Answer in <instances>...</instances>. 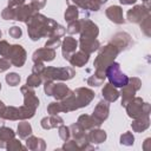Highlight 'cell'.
I'll return each mask as SVG.
<instances>
[{
    "mask_svg": "<svg viewBox=\"0 0 151 151\" xmlns=\"http://www.w3.org/2000/svg\"><path fill=\"white\" fill-rule=\"evenodd\" d=\"M58 22L51 18L45 17L44 14L37 12L31 17V19L26 22L27 25V33L31 40L37 41L41 39L42 37L48 38L52 28L57 25Z\"/></svg>",
    "mask_w": 151,
    "mask_h": 151,
    "instance_id": "1",
    "label": "cell"
},
{
    "mask_svg": "<svg viewBox=\"0 0 151 151\" xmlns=\"http://www.w3.org/2000/svg\"><path fill=\"white\" fill-rule=\"evenodd\" d=\"M94 96L96 94L91 88L78 87L74 91H72V93L68 97L60 100V103L64 107L65 113H67V112H72L78 109L87 106L94 99Z\"/></svg>",
    "mask_w": 151,
    "mask_h": 151,
    "instance_id": "2",
    "label": "cell"
},
{
    "mask_svg": "<svg viewBox=\"0 0 151 151\" xmlns=\"http://www.w3.org/2000/svg\"><path fill=\"white\" fill-rule=\"evenodd\" d=\"M120 53V51L118 50V47L112 44L111 41L109 44H106L103 47H99V52L98 55L94 59L93 66H94V76L105 80L106 76H105V70L106 67L114 61V59L117 58V55Z\"/></svg>",
    "mask_w": 151,
    "mask_h": 151,
    "instance_id": "3",
    "label": "cell"
},
{
    "mask_svg": "<svg viewBox=\"0 0 151 151\" xmlns=\"http://www.w3.org/2000/svg\"><path fill=\"white\" fill-rule=\"evenodd\" d=\"M76 76V71L70 66L64 67H53V66H45L42 73L40 74L42 81L46 80H70Z\"/></svg>",
    "mask_w": 151,
    "mask_h": 151,
    "instance_id": "4",
    "label": "cell"
},
{
    "mask_svg": "<svg viewBox=\"0 0 151 151\" xmlns=\"http://www.w3.org/2000/svg\"><path fill=\"white\" fill-rule=\"evenodd\" d=\"M105 76L109 79V83L111 85H113L114 87H123L127 84L129 81V77L122 72L120 70V65L116 61L111 63L106 70H105Z\"/></svg>",
    "mask_w": 151,
    "mask_h": 151,
    "instance_id": "5",
    "label": "cell"
},
{
    "mask_svg": "<svg viewBox=\"0 0 151 151\" xmlns=\"http://www.w3.org/2000/svg\"><path fill=\"white\" fill-rule=\"evenodd\" d=\"M125 109H126L127 116L132 119L138 118V117L144 116V114H150L151 113L150 104L145 103L140 97H136V96L125 105Z\"/></svg>",
    "mask_w": 151,
    "mask_h": 151,
    "instance_id": "6",
    "label": "cell"
},
{
    "mask_svg": "<svg viewBox=\"0 0 151 151\" xmlns=\"http://www.w3.org/2000/svg\"><path fill=\"white\" fill-rule=\"evenodd\" d=\"M142 87V80L137 77H132L129 78V81L125 86L122 87V91L119 93V96H122V106L125 107V105L134 97L136 92L139 91Z\"/></svg>",
    "mask_w": 151,
    "mask_h": 151,
    "instance_id": "7",
    "label": "cell"
},
{
    "mask_svg": "<svg viewBox=\"0 0 151 151\" xmlns=\"http://www.w3.org/2000/svg\"><path fill=\"white\" fill-rule=\"evenodd\" d=\"M26 57H27V53H26L25 48L21 45H18V44L11 45L9 48H8L7 54L5 55V58L8 59L11 61V64L15 67L24 66V64L26 63Z\"/></svg>",
    "mask_w": 151,
    "mask_h": 151,
    "instance_id": "8",
    "label": "cell"
},
{
    "mask_svg": "<svg viewBox=\"0 0 151 151\" xmlns=\"http://www.w3.org/2000/svg\"><path fill=\"white\" fill-rule=\"evenodd\" d=\"M150 15V9L144 5H136L126 13V19L133 24H140L146 17Z\"/></svg>",
    "mask_w": 151,
    "mask_h": 151,
    "instance_id": "9",
    "label": "cell"
},
{
    "mask_svg": "<svg viewBox=\"0 0 151 151\" xmlns=\"http://www.w3.org/2000/svg\"><path fill=\"white\" fill-rule=\"evenodd\" d=\"M80 38L97 39L99 34L98 26L90 19H80Z\"/></svg>",
    "mask_w": 151,
    "mask_h": 151,
    "instance_id": "10",
    "label": "cell"
},
{
    "mask_svg": "<svg viewBox=\"0 0 151 151\" xmlns=\"http://www.w3.org/2000/svg\"><path fill=\"white\" fill-rule=\"evenodd\" d=\"M20 91L24 96V105L32 109V110H37L39 106V99L35 94V91L33 90V87H29L27 85H24L20 87Z\"/></svg>",
    "mask_w": 151,
    "mask_h": 151,
    "instance_id": "11",
    "label": "cell"
},
{
    "mask_svg": "<svg viewBox=\"0 0 151 151\" xmlns=\"http://www.w3.org/2000/svg\"><path fill=\"white\" fill-rule=\"evenodd\" d=\"M14 8V20L21 21V22H27L33 14L37 13V11L31 6V5H20Z\"/></svg>",
    "mask_w": 151,
    "mask_h": 151,
    "instance_id": "12",
    "label": "cell"
},
{
    "mask_svg": "<svg viewBox=\"0 0 151 151\" xmlns=\"http://www.w3.org/2000/svg\"><path fill=\"white\" fill-rule=\"evenodd\" d=\"M111 42L114 44V45L118 47V50H119L120 52H123L124 50L129 48V47L132 45V38H131V35H130L129 33H126V32H118V33H116V34L112 37Z\"/></svg>",
    "mask_w": 151,
    "mask_h": 151,
    "instance_id": "13",
    "label": "cell"
},
{
    "mask_svg": "<svg viewBox=\"0 0 151 151\" xmlns=\"http://www.w3.org/2000/svg\"><path fill=\"white\" fill-rule=\"evenodd\" d=\"M55 50L54 48H48V47H42V48H38L37 51H34L33 55H32V60L33 63H45V61H52L55 58Z\"/></svg>",
    "mask_w": 151,
    "mask_h": 151,
    "instance_id": "14",
    "label": "cell"
},
{
    "mask_svg": "<svg viewBox=\"0 0 151 151\" xmlns=\"http://www.w3.org/2000/svg\"><path fill=\"white\" fill-rule=\"evenodd\" d=\"M78 48V40L76 38H72L71 35L64 38V40L61 41V53H63V58L65 60H68L71 54L76 52V50Z\"/></svg>",
    "mask_w": 151,
    "mask_h": 151,
    "instance_id": "15",
    "label": "cell"
},
{
    "mask_svg": "<svg viewBox=\"0 0 151 151\" xmlns=\"http://www.w3.org/2000/svg\"><path fill=\"white\" fill-rule=\"evenodd\" d=\"M109 113H110V105H109V101H106L105 99H103V100H100V101L96 105L92 116H93L94 119H97L99 123H104V122L107 119Z\"/></svg>",
    "mask_w": 151,
    "mask_h": 151,
    "instance_id": "16",
    "label": "cell"
},
{
    "mask_svg": "<svg viewBox=\"0 0 151 151\" xmlns=\"http://www.w3.org/2000/svg\"><path fill=\"white\" fill-rule=\"evenodd\" d=\"M105 14L112 22H114L117 25H122L125 22V19L123 15V8L120 6H117V5L109 6L105 9Z\"/></svg>",
    "mask_w": 151,
    "mask_h": 151,
    "instance_id": "17",
    "label": "cell"
},
{
    "mask_svg": "<svg viewBox=\"0 0 151 151\" xmlns=\"http://www.w3.org/2000/svg\"><path fill=\"white\" fill-rule=\"evenodd\" d=\"M78 46L80 48V51L91 54L93 52H96L97 50H99L100 47V42L97 39H88V38H80L78 41Z\"/></svg>",
    "mask_w": 151,
    "mask_h": 151,
    "instance_id": "18",
    "label": "cell"
},
{
    "mask_svg": "<svg viewBox=\"0 0 151 151\" xmlns=\"http://www.w3.org/2000/svg\"><path fill=\"white\" fill-rule=\"evenodd\" d=\"M61 124H64V119L59 114H50L47 117H44L40 122V125L44 130H51L60 126Z\"/></svg>",
    "mask_w": 151,
    "mask_h": 151,
    "instance_id": "19",
    "label": "cell"
},
{
    "mask_svg": "<svg viewBox=\"0 0 151 151\" xmlns=\"http://www.w3.org/2000/svg\"><path fill=\"white\" fill-rule=\"evenodd\" d=\"M77 123L85 131H90V130L96 129V127H99L101 125V123H99L97 119H94L93 116H88V114H81V116H79Z\"/></svg>",
    "mask_w": 151,
    "mask_h": 151,
    "instance_id": "20",
    "label": "cell"
},
{
    "mask_svg": "<svg viewBox=\"0 0 151 151\" xmlns=\"http://www.w3.org/2000/svg\"><path fill=\"white\" fill-rule=\"evenodd\" d=\"M90 60V54L83 52V51H78V52H74L71 54L68 61L72 66H76V67H83L85 66Z\"/></svg>",
    "mask_w": 151,
    "mask_h": 151,
    "instance_id": "21",
    "label": "cell"
},
{
    "mask_svg": "<svg viewBox=\"0 0 151 151\" xmlns=\"http://www.w3.org/2000/svg\"><path fill=\"white\" fill-rule=\"evenodd\" d=\"M71 93H72V90H70V87L66 84H64V83H54L52 96L55 98V100L60 101V100L65 99L66 97H68Z\"/></svg>",
    "mask_w": 151,
    "mask_h": 151,
    "instance_id": "22",
    "label": "cell"
},
{
    "mask_svg": "<svg viewBox=\"0 0 151 151\" xmlns=\"http://www.w3.org/2000/svg\"><path fill=\"white\" fill-rule=\"evenodd\" d=\"M150 126V114H144L140 116L138 118H134L131 127L134 132H144L145 130H147Z\"/></svg>",
    "mask_w": 151,
    "mask_h": 151,
    "instance_id": "23",
    "label": "cell"
},
{
    "mask_svg": "<svg viewBox=\"0 0 151 151\" xmlns=\"http://www.w3.org/2000/svg\"><path fill=\"white\" fill-rule=\"evenodd\" d=\"M26 147L32 151H44L46 149V143L42 138L31 134L26 138Z\"/></svg>",
    "mask_w": 151,
    "mask_h": 151,
    "instance_id": "24",
    "label": "cell"
},
{
    "mask_svg": "<svg viewBox=\"0 0 151 151\" xmlns=\"http://www.w3.org/2000/svg\"><path fill=\"white\" fill-rule=\"evenodd\" d=\"M101 94H103V98L109 103H113L119 98V91L117 90V87H114L110 83L104 85L101 90Z\"/></svg>",
    "mask_w": 151,
    "mask_h": 151,
    "instance_id": "25",
    "label": "cell"
},
{
    "mask_svg": "<svg viewBox=\"0 0 151 151\" xmlns=\"http://www.w3.org/2000/svg\"><path fill=\"white\" fill-rule=\"evenodd\" d=\"M2 118L7 119V120H24L21 107L6 106L5 111H4V114H2Z\"/></svg>",
    "mask_w": 151,
    "mask_h": 151,
    "instance_id": "26",
    "label": "cell"
},
{
    "mask_svg": "<svg viewBox=\"0 0 151 151\" xmlns=\"http://www.w3.org/2000/svg\"><path fill=\"white\" fill-rule=\"evenodd\" d=\"M87 137H88V140L90 143L92 144H101L106 140V132L99 127H96V129H92L90 130V132L87 133Z\"/></svg>",
    "mask_w": 151,
    "mask_h": 151,
    "instance_id": "27",
    "label": "cell"
},
{
    "mask_svg": "<svg viewBox=\"0 0 151 151\" xmlns=\"http://www.w3.org/2000/svg\"><path fill=\"white\" fill-rule=\"evenodd\" d=\"M74 5L78 8H83V9L92 11V12H98L101 6V4L98 0H76Z\"/></svg>",
    "mask_w": 151,
    "mask_h": 151,
    "instance_id": "28",
    "label": "cell"
},
{
    "mask_svg": "<svg viewBox=\"0 0 151 151\" xmlns=\"http://www.w3.org/2000/svg\"><path fill=\"white\" fill-rule=\"evenodd\" d=\"M13 138H15V132L11 127H0V147H5L6 144Z\"/></svg>",
    "mask_w": 151,
    "mask_h": 151,
    "instance_id": "29",
    "label": "cell"
},
{
    "mask_svg": "<svg viewBox=\"0 0 151 151\" xmlns=\"http://www.w3.org/2000/svg\"><path fill=\"white\" fill-rule=\"evenodd\" d=\"M17 133L20 138L22 139H26L28 136L32 134V126L26 120H21L19 124H18V129H17Z\"/></svg>",
    "mask_w": 151,
    "mask_h": 151,
    "instance_id": "30",
    "label": "cell"
},
{
    "mask_svg": "<svg viewBox=\"0 0 151 151\" xmlns=\"http://www.w3.org/2000/svg\"><path fill=\"white\" fill-rule=\"evenodd\" d=\"M79 17V9L76 5H72V4H68L66 11H65V14H64V18L67 22L70 21H73V20H77Z\"/></svg>",
    "mask_w": 151,
    "mask_h": 151,
    "instance_id": "31",
    "label": "cell"
},
{
    "mask_svg": "<svg viewBox=\"0 0 151 151\" xmlns=\"http://www.w3.org/2000/svg\"><path fill=\"white\" fill-rule=\"evenodd\" d=\"M61 112H65V111H64V107L59 100H55V101H52L48 104V106H47V113L48 114H59Z\"/></svg>",
    "mask_w": 151,
    "mask_h": 151,
    "instance_id": "32",
    "label": "cell"
},
{
    "mask_svg": "<svg viewBox=\"0 0 151 151\" xmlns=\"http://www.w3.org/2000/svg\"><path fill=\"white\" fill-rule=\"evenodd\" d=\"M41 83H42V79H41V77L40 76H38V74H35V73H32V74H29L28 77H27V79H26V85L27 86H29V87H38V86H40L41 85Z\"/></svg>",
    "mask_w": 151,
    "mask_h": 151,
    "instance_id": "33",
    "label": "cell"
},
{
    "mask_svg": "<svg viewBox=\"0 0 151 151\" xmlns=\"http://www.w3.org/2000/svg\"><path fill=\"white\" fill-rule=\"evenodd\" d=\"M5 149H6V150H8V151H17V150H26L27 147H26V146H24V145L20 143V140H18V139L13 138V139H11V140L6 144Z\"/></svg>",
    "mask_w": 151,
    "mask_h": 151,
    "instance_id": "34",
    "label": "cell"
},
{
    "mask_svg": "<svg viewBox=\"0 0 151 151\" xmlns=\"http://www.w3.org/2000/svg\"><path fill=\"white\" fill-rule=\"evenodd\" d=\"M66 32L68 34H78L80 32V19H77V20H73V21H70L67 27H66Z\"/></svg>",
    "mask_w": 151,
    "mask_h": 151,
    "instance_id": "35",
    "label": "cell"
},
{
    "mask_svg": "<svg viewBox=\"0 0 151 151\" xmlns=\"http://www.w3.org/2000/svg\"><path fill=\"white\" fill-rule=\"evenodd\" d=\"M5 79H6V83L9 86H17V85H19V83L21 80V77L15 72H9L8 74H6Z\"/></svg>",
    "mask_w": 151,
    "mask_h": 151,
    "instance_id": "36",
    "label": "cell"
},
{
    "mask_svg": "<svg viewBox=\"0 0 151 151\" xmlns=\"http://www.w3.org/2000/svg\"><path fill=\"white\" fill-rule=\"evenodd\" d=\"M140 29H142V32H143L146 37H150V35H151V15L146 17V18L140 22Z\"/></svg>",
    "mask_w": 151,
    "mask_h": 151,
    "instance_id": "37",
    "label": "cell"
},
{
    "mask_svg": "<svg viewBox=\"0 0 151 151\" xmlns=\"http://www.w3.org/2000/svg\"><path fill=\"white\" fill-rule=\"evenodd\" d=\"M134 143V137L132 132H125L120 136V144L125 146H132Z\"/></svg>",
    "mask_w": 151,
    "mask_h": 151,
    "instance_id": "38",
    "label": "cell"
},
{
    "mask_svg": "<svg viewBox=\"0 0 151 151\" xmlns=\"http://www.w3.org/2000/svg\"><path fill=\"white\" fill-rule=\"evenodd\" d=\"M58 134H59V137H60L64 142L68 140L70 137H71L70 126H66V125H64V124H61L60 126H58Z\"/></svg>",
    "mask_w": 151,
    "mask_h": 151,
    "instance_id": "39",
    "label": "cell"
},
{
    "mask_svg": "<svg viewBox=\"0 0 151 151\" xmlns=\"http://www.w3.org/2000/svg\"><path fill=\"white\" fill-rule=\"evenodd\" d=\"M1 17L4 20H14V8L13 7H6L1 12Z\"/></svg>",
    "mask_w": 151,
    "mask_h": 151,
    "instance_id": "40",
    "label": "cell"
},
{
    "mask_svg": "<svg viewBox=\"0 0 151 151\" xmlns=\"http://www.w3.org/2000/svg\"><path fill=\"white\" fill-rule=\"evenodd\" d=\"M8 34L11 38H14V39H19L21 35H22V31L19 26H12L9 29H8Z\"/></svg>",
    "mask_w": 151,
    "mask_h": 151,
    "instance_id": "41",
    "label": "cell"
},
{
    "mask_svg": "<svg viewBox=\"0 0 151 151\" xmlns=\"http://www.w3.org/2000/svg\"><path fill=\"white\" fill-rule=\"evenodd\" d=\"M59 45H61L60 38H48L47 41L45 42V47H48V48H55Z\"/></svg>",
    "mask_w": 151,
    "mask_h": 151,
    "instance_id": "42",
    "label": "cell"
},
{
    "mask_svg": "<svg viewBox=\"0 0 151 151\" xmlns=\"http://www.w3.org/2000/svg\"><path fill=\"white\" fill-rule=\"evenodd\" d=\"M63 150H79L78 147V144L76 143L74 139H68L65 142V144L61 146Z\"/></svg>",
    "mask_w": 151,
    "mask_h": 151,
    "instance_id": "43",
    "label": "cell"
},
{
    "mask_svg": "<svg viewBox=\"0 0 151 151\" xmlns=\"http://www.w3.org/2000/svg\"><path fill=\"white\" fill-rule=\"evenodd\" d=\"M103 83H104V80L100 79V78H98V77H96L94 74H92L91 77L87 78V84L90 86H100Z\"/></svg>",
    "mask_w": 151,
    "mask_h": 151,
    "instance_id": "44",
    "label": "cell"
},
{
    "mask_svg": "<svg viewBox=\"0 0 151 151\" xmlns=\"http://www.w3.org/2000/svg\"><path fill=\"white\" fill-rule=\"evenodd\" d=\"M37 12H39L40 9H42L46 5V0H31V4H29Z\"/></svg>",
    "mask_w": 151,
    "mask_h": 151,
    "instance_id": "45",
    "label": "cell"
},
{
    "mask_svg": "<svg viewBox=\"0 0 151 151\" xmlns=\"http://www.w3.org/2000/svg\"><path fill=\"white\" fill-rule=\"evenodd\" d=\"M53 86H54V81L53 80H46V81H44V91H45L46 96H52Z\"/></svg>",
    "mask_w": 151,
    "mask_h": 151,
    "instance_id": "46",
    "label": "cell"
},
{
    "mask_svg": "<svg viewBox=\"0 0 151 151\" xmlns=\"http://www.w3.org/2000/svg\"><path fill=\"white\" fill-rule=\"evenodd\" d=\"M12 66V64H11V61L8 60V59H6V58H0V73H2V72H5V71H7V70H9V67Z\"/></svg>",
    "mask_w": 151,
    "mask_h": 151,
    "instance_id": "47",
    "label": "cell"
},
{
    "mask_svg": "<svg viewBox=\"0 0 151 151\" xmlns=\"http://www.w3.org/2000/svg\"><path fill=\"white\" fill-rule=\"evenodd\" d=\"M11 44H8V41L6 40H0V55L5 58V55L7 54L8 52V48H9Z\"/></svg>",
    "mask_w": 151,
    "mask_h": 151,
    "instance_id": "48",
    "label": "cell"
},
{
    "mask_svg": "<svg viewBox=\"0 0 151 151\" xmlns=\"http://www.w3.org/2000/svg\"><path fill=\"white\" fill-rule=\"evenodd\" d=\"M44 68H45V65H44V63H40V61H38V63H34V65H33V67H32V73H35V74L40 76V74L42 73Z\"/></svg>",
    "mask_w": 151,
    "mask_h": 151,
    "instance_id": "49",
    "label": "cell"
},
{
    "mask_svg": "<svg viewBox=\"0 0 151 151\" xmlns=\"http://www.w3.org/2000/svg\"><path fill=\"white\" fill-rule=\"evenodd\" d=\"M24 4H25V0H8V7H18Z\"/></svg>",
    "mask_w": 151,
    "mask_h": 151,
    "instance_id": "50",
    "label": "cell"
},
{
    "mask_svg": "<svg viewBox=\"0 0 151 151\" xmlns=\"http://www.w3.org/2000/svg\"><path fill=\"white\" fill-rule=\"evenodd\" d=\"M151 149V138H146L144 140V144H143V150L144 151H149Z\"/></svg>",
    "mask_w": 151,
    "mask_h": 151,
    "instance_id": "51",
    "label": "cell"
},
{
    "mask_svg": "<svg viewBox=\"0 0 151 151\" xmlns=\"http://www.w3.org/2000/svg\"><path fill=\"white\" fill-rule=\"evenodd\" d=\"M122 5H132V4H136L137 0H119Z\"/></svg>",
    "mask_w": 151,
    "mask_h": 151,
    "instance_id": "52",
    "label": "cell"
},
{
    "mask_svg": "<svg viewBox=\"0 0 151 151\" xmlns=\"http://www.w3.org/2000/svg\"><path fill=\"white\" fill-rule=\"evenodd\" d=\"M5 107H6V105L4 104V101H1V100H0V117H2L4 111H5Z\"/></svg>",
    "mask_w": 151,
    "mask_h": 151,
    "instance_id": "53",
    "label": "cell"
},
{
    "mask_svg": "<svg viewBox=\"0 0 151 151\" xmlns=\"http://www.w3.org/2000/svg\"><path fill=\"white\" fill-rule=\"evenodd\" d=\"M142 5H144L146 8H149L150 9V4H151V0H142Z\"/></svg>",
    "mask_w": 151,
    "mask_h": 151,
    "instance_id": "54",
    "label": "cell"
},
{
    "mask_svg": "<svg viewBox=\"0 0 151 151\" xmlns=\"http://www.w3.org/2000/svg\"><path fill=\"white\" fill-rule=\"evenodd\" d=\"M98 1H99V2H100V4H105V2H106V1H107V0H98Z\"/></svg>",
    "mask_w": 151,
    "mask_h": 151,
    "instance_id": "55",
    "label": "cell"
},
{
    "mask_svg": "<svg viewBox=\"0 0 151 151\" xmlns=\"http://www.w3.org/2000/svg\"><path fill=\"white\" fill-rule=\"evenodd\" d=\"M1 35H2V32H1V29H0V38H1Z\"/></svg>",
    "mask_w": 151,
    "mask_h": 151,
    "instance_id": "56",
    "label": "cell"
},
{
    "mask_svg": "<svg viewBox=\"0 0 151 151\" xmlns=\"http://www.w3.org/2000/svg\"><path fill=\"white\" fill-rule=\"evenodd\" d=\"M0 90H1V83H0Z\"/></svg>",
    "mask_w": 151,
    "mask_h": 151,
    "instance_id": "57",
    "label": "cell"
}]
</instances>
